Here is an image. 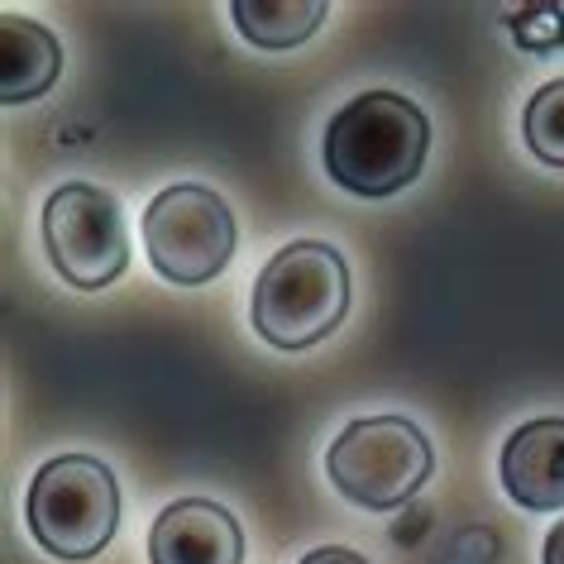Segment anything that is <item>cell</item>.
<instances>
[{
  "instance_id": "6da1fadb",
  "label": "cell",
  "mask_w": 564,
  "mask_h": 564,
  "mask_svg": "<svg viewBox=\"0 0 564 564\" xmlns=\"http://www.w3.org/2000/svg\"><path fill=\"white\" fill-rule=\"evenodd\" d=\"M426 149L431 124L416 101H406L398 91H364L335 110L321 159H326L335 187L364 196V202H383V196H398L421 177Z\"/></svg>"
},
{
  "instance_id": "7a4b0ae2",
  "label": "cell",
  "mask_w": 564,
  "mask_h": 564,
  "mask_svg": "<svg viewBox=\"0 0 564 564\" xmlns=\"http://www.w3.org/2000/svg\"><path fill=\"white\" fill-rule=\"evenodd\" d=\"M349 312V268L340 249L321 239H297L263 263L249 297L253 335L273 349H312L340 330Z\"/></svg>"
},
{
  "instance_id": "3957f363",
  "label": "cell",
  "mask_w": 564,
  "mask_h": 564,
  "mask_svg": "<svg viewBox=\"0 0 564 564\" xmlns=\"http://www.w3.org/2000/svg\"><path fill=\"white\" fill-rule=\"evenodd\" d=\"M435 469L426 431L406 416H359L326 449V474L345 502L364 512H392L412 502Z\"/></svg>"
},
{
  "instance_id": "277c9868",
  "label": "cell",
  "mask_w": 564,
  "mask_h": 564,
  "mask_svg": "<svg viewBox=\"0 0 564 564\" xmlns=\"http://www.w3.org/2000/svg\"><path fill=\"white\" fill-rule=\"evenodd\" d=\"M24 521L53 560L101 555L120 527L116 474L91 455H58L39 464L30 498H24Z\"/></svg>"
},
{
  "instance_id": "5b68a950",
  "label": "cell",
  "mask_w": 564,
  "mask_h": 564,
  "mask_svg": "<svg viewBox=\"0 0 564 564\" xmlns=\"http://www.w3.org/2000/svg\"><path fill=\"white\" fill-rule=\"evenodd\" d=\"M144 249L153 273L177 288H202L220 278L235 253V216L202 182L163 187L144 210Z\"/></svg>"
},
{
  "instance_id": "8992f818",
  "label": "cell",
  "mask_w": 564,
  "mask_h": 564,
  "mask_svg": "<svg viewBox=\"0 0 564 564\" xmlns=\"http://www.w3.org/2000/svg\"><path fill=\"white\" fill-rule=\"evenodd\" d=\"M44 245L63 282L82 292L110 288L130 268L124 210L96 182H63L44 202Z\"/></svg>"
},
{
  "instance_id": "52a82bcc",
  "label": "cell",
  "mask_w": 564,
  "mask_h": 564,
  "mask_svg": "<svg viewBox=\"0 0 564 564\" xmlns=\"http://www.w3.org/2000/svg\"><path fill=\"white\" fill-rule=\"evenodd\" d=\"M149 564H245V531L210 498L167 502L149 531Z\"/></svg>"
},
{
  "instance_id": "ba28073f",
  "label": "cell",
  "mask_w": 564,
  "mask_h": 564,
  "mask_svg": "<svg viewBox=\"0 0 564 564\" xmlns=\"http://www.w3.org/2000/svg\"><path fill=\"white\" fill-rule=\"evenodd\" d=\"M502 488L527 512H564V416H535L507 435Z\"/></svg>"
},
{
  "instance_id": "9c48e42d",
  "label": "cell",
  "mask_w": 564,
  "mask_h": 564,
  "mask_svg": "<svg viewBox=\"0 0 564 564\" xmlns=\"http://www.w3.org/2000/svg\"><path fill=\"white\" fill-rule=\"evenodd\" d=\"M63 73V44L44 24L6 15L0 20V96L6 106L39 101Z\"/></svg>"
},
{
  "instance_id": "30bf717a",
  "label": "cell",
  "mask_w": 564,
  "mask_h": 564,
  "mask_svg": "<svg viewBox=\"0 0 564 564\" xmlns=\"http://www.w3.org/2000/svg\"><path fill=\"white\" fill-rule=\"evenodd\" d=\"M230 15H235V30L245 34L253 48L282 53V48L306 44V39L321 30L326 6H321V0H235Z\"/></svg>"
},
{
  "instance_id": "8fae6325",
  "label": "cell",
  "mask_w": 564,
  "mask_h": 564,
  "mask_svg": "<svg viewBox=\"0 0 564 564\" xmlns=\"http://www.w3.org/2000/svg\"><path fill=\"white\" fill-rule=\"evenodd\" d=\"M521 134H527V149L545 167H564V77L545 82V87L527 101Z\"/></svg>"
},
{
  "instance_id": "7c38bea8",
  "label": "cell",
  "mask_w": 564,
  "mask_h": 564,
  "mask_svg": "<svg viewBox=\"0 0 564 564\" xmlns=\"http://www.w3.org/2000/svg\"><path fill=\"white\" fill-rule=\"evenodd\" d=\"M297 564H369V560L349 545H321V550H312V555H302Z\"/></svg>"
},
{
  "instance_id": "4fadbf2b",
  "label": "cell",
  "mask_w": 564,
  "mask_h": 564,
  "mask_svg": "<svg viewBox=\"0 0 564 564\" xmlns=\"http://www.w3.org/2000/svg\"><path fill=\"white\" fill-rule=\"evenodd\" d=\"M545 564H564V517L555 521V531L545 535V555H541Z\"/></svg>"
}]
</instances>
